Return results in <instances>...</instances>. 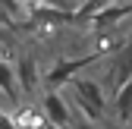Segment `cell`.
I'll use <instances>...</instances> for the list:
<instances>
[{
	"instance_id": "cell-8",
	"label": "cell",
	"mask_w": 132,
	"mask_h": 129,
	"mask_svg": "<svg viewBox=\"0 0 132 129\" xmlns=\"http://www.w3.org/2000/svg\"><path fill=\"white\" fill-rule=\"evenodd\" d=\"M0 19H3V10H0Z\"/></svg>"
},
{
	"instance_id": "cell-3",
	"label": "cell",
	"mask_w": 132,
	"mask_h": 129,
	"mask_svg": "<svg viewBox=\"0 0 132 129\" xmlns=\"http://www.w3.org/2000/svg\"><path fill=\"white\" fill-rule=\"evenodd\" d=\"M44 114L51 117V123H54V126H60V129L69 123V110H66L63 98H60V94H54V91L44 98Z\"/></svg>"
},
{
	"instance_id": "cell-5",
	"label": "cell",
	"mask_w": 132,
	"mask_h": 129,
	"mask_svg": "<svg viewBox=\"0 0 132 129\" xmlns=\"http://www.w3.org/2000/svg\"><path fill=\"white\" fill-rule=\"evenodd\" d=\"M117 110L120 117H132V79L120 88V98H117Z\"/></svg>"
},
{
	"instance_id": "cell-6",
	"label": "cell",
	"mask_w": 132,
	"mask_h": 129,
	"mask_svg": "<svg viewBox=\"0 0 132 129\" xmlns=\"http://www.w3.org/2000/svg\"><path fill=\"white\" fill-rule=\"evenodd\" d=\"M123 79H129V72H132V47H126V54H123V60H120V69H117Z\"/></svg>"
},
{
	"instance_id": "cell-2",
	"label": "cell",
	"mask_w": 132,
	"mask_h": 129,
	"mask_svg": "<svg viewBox=\"0 0 132 129\" xmlns=\"http://www.w3.org/2000/svg\"><path fill=\"white\" fill-rule=\"evenodd\" d=\"M85 63H91V57H79V60H60L57 66L47 72V85L51 88H60L63 82H69L72 72H79V66H85Z\"/></svg>"
},
{
	"instance_id": "cell-4",
	"label": "cell",
	"mask_w": 132,
	"mask_h": 129,
	"mask_svg": "<svg viewBox=\"0 0 132 129\" xmlns=\"http://www.w3.org/2000/svg\"><path fill=\"white\" fill-rule=\"evenodd\" d=\"M0 91H3L10 101H16V76H13V69L6 63H0Z\"/></svg>"
},
{
	"instance_id": "cell-7",
	"label": "cell",
	"mask_w": 132,
	"mask_h": 129,
	"mask_svg": "<svg viewBox=\"0 0 132 129\" xmlns=\"http://www.w3.org/2000/svg\"><path fill=\"white\" fill-rule=\"evenodd\" d=\"M47 129H60V126H47Z\"/></svg>"
},
{
	"instance_id": "cell-1",
	"label": "cell",
	"mask_w": 132,
	"mask_h": 129,
	"mask_svg": "<svg viewBox=\"0 0 132 129\" xmlns=\"http://www.w3.org/2000/svg\"><path fill=\"white\" fill-rule=\"evenodd\" d=\"M72 91H76L79 107L85 110L88 120H101L104 117V94H101V88L94 82H88V79H72Z\"/></svg>"
}]
</instances>
